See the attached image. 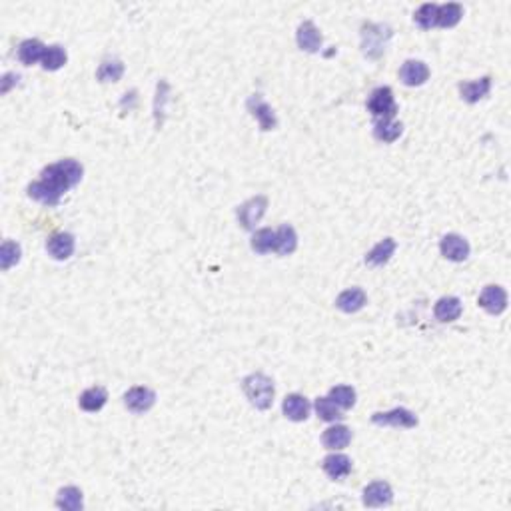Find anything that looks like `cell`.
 Instances as JSON below:
<instances>
[{
  "mask_svg": "<svg viewBox=\"0 0 511 511\" xmlns=\"http://www.w3.org/2000/svg\"><path fill=\"white\" fill-rule=\"evenodd\" d=\"M124 74V64L120 60H104L100 64L98 72H96V78L100 82H118Z\"/></svg>",
  "mask_w": 511,
  "mask_h": 511,
  "instance_id": "obj_30",
  "label": "cell"
},
{
  "mask_svg": "<svg viewBox=\"0 0 511 511\" xmlns=\"http://www.w3.org/2000/svg\"><path fill=\"white\" fill-rule=\"evenodd\" d=\"M394 501V491L390 483L373 482L364 489V505L368 508H385Z\"/></svg>",
  "mask_w": 511,
  "mask_h": 511,
  "instance_id": "obj_12",
  "label": "cell"
},
{
  "mask_svg": "<svg viewBox=\"0 0 511 511\" xmlns=\"http://www.w3.org/2000/svg\"><path fill=\"white\" fill-rule=\"evenodd\" d=\"M316 413H318V417L324 420V422H338V420L343 417L340 408H338L329 398L316 399Z\"/></svg>",
  "mask_w": 511,
  "mask_h": 511,
  "instance_id": "obj_34",
  "label": "cell"
},
{
  "mask_svg": "<svg viewBox=\"0 0 511 511\" xmlns=\"http://www.w3.org/2000/svg\"><path fill=\"white\" fill-rule=\"evenodd\" d=\"M401 132H403V126H401V122H396V120H376V124H373V136L380 142H396L401 136Z\"/></svg>",
  "mask_w": 511,
  "mask_h": 511,
  "instance_id": "obj_25",
  "label": "cell"
},
{
  "mask_svg": "<svg viewBox=\"0 0 511 511\" xmlns=\"http://www.w3.org/2000/svg\"><path fill=\"white\" fill-rule=\"evenodd\" d=\"M368 112L376 116L378 120H394L398 114V104L394 98L392 88L387 86H380L371 92L368 100Z\"/></svg>",
  "mask_w": 511,
  "mask_h": 511,
  "instance_id": "obj_4",
  "label": "cell"
},
{
  "mask_svg": "<svg viewBox=\"0 0 511 511\" xmlns=\"http://www.w3.org/2000/svg\"><path fill=\"white\" fill-rule=\"evenodd\" d=\"M57 508L64 511H80L82 510V491L78 487H64L57 496Z\"/></svg>",
  "mask_w": 511,
  "mask_h": 511,
  "instance_id": "obj_27",
  "label": "cell"
},
{
  "mask_svg": "<svg viewBox=\"0 0 511 511\" xmlns=\"http://www.w3.org/2000/svg\"><path fill=\"white\" fill-rule=\"evenodd\" d=\"M284 415L288 420L292 422H306L308 415H310V401L299 396V394H290L288 398L284 399Z\"/></svg>",
  "mask_w": 511,
  "mask_h": 511,
  "instance_id": "obj_17",
  "label": "cell"
},
{
  "mask_svg": "<svg viewBox=\"0 0 511 511\" xmlns=\"http://www.w3.org/2000/svg\"><path fill=\"white\" fill-rule=\"evenodd\" d=\"M246 106H248L250 114L260 122V128H262V130H274V128H276V124H278L276 114L272 110L270 104L264 102V98H262L260 94H252V96L248 98V102H246Z\"/></svg>",
  "mask_w": 511,
  "mask_h": 511,
  "instance_id": "obj_8",
  "label": "cell"
},
{
  "mask_svg": "<svg viewBox=\"0 0 511 511\" xmlns=\"http://www.w3.org/2000/svg\"><path fill=\"white\" fill-rule=\"evenodd\" d=\"M366 304H368V296L362 288H350V290L341 292L336 299V308L346 313L360 312Z\"/></svg>",
  "mask_w": 511,
  "mask_h": 511,
  "instance_id": "obj_16",
  "label": "cell"
},
{
  "mask_svg": "<svg viewBox=\"0 0 511 511\" xmlns=\"http://www.w3.org/2000/svg\"><path fill=\"white\" fill-rule=\"evenodd\" d=\"M124 403H126V408L132 413H144L156 403V394L150 387L136 385V387H132V390L126 392Z\"/></svg>",
  "mask_w": 511,
  "mask_h": 511,
  "instance_id": "obj_7",
  "label": "cell"
},
{
  "mask_svg": "<svg viewBox=\"0 0 511 511\" xmlns=\"http://www.w3.org/2000/svg\"><path fill=\"white\" fill-rule=\"evenodd\" d=\"M480 306L487 313H497L505 312L508 308V292L501 288V286H485L480 296Z\"/></svg>",
  "mask_w": 511,
  "mask_h": 511,
  "instance_id": "obj_9",
  "label": "cell"
},
{
  "mask_svg": "<svg viewBox=\"0 0 511 511\" xmlns=\"http://www.w3.org/2000/svg\"><path fill=\"white\" fill-rule=\"evenodd\" d=\"M74 236L68 232H58L46 242V250L54 260H68L74 254Z\"/></svg>",
  "mask_w": 511,
  "mask_h": 511,
  "instance_id": "obj_13",
  "label": "cell"
},
{
  "mask_svg": "<svg viewBox=\"0 0 511 511\" xmlns=\"http://www.w3.org/2000/svg\"><path fill=\"white\" fill-rule=\"evenodd\" d=\"M392 29L387 24H373V22H364L362 27V50L364 54L371 60L382 58L385 52V44L392 38Z\"/></svg>",
  "mask_w": 511,
  "mask_h": 511,
  "instance_id": "obj_3",
  "label": "cell"
},
{
  "mask_svg": "<svg viewBox=\"0 0 511 511\" xmlns=\"http://www.w3.org/2000/svg\"><path fill=\"white\" fill-rule=\"evenodd\" d=\"M38 182L29 186V196L46 206H57L60 198L82 180V166L72 160H60L57 164L46 166Z\"/></svg>",
  "mask_w": 511,
  "mask_h": 511,
  "instance_id": "obj_1",
  "label": "cell"
},
{
  "mask_svg": "<svg viewBox=\"0 0 511 511\" xmlns=\"http://www.w3.org/2000/svg\"><path fill=\"white\" fill-rule=\"evenodd\" d=\"M106 401H108V394H106V390L104 387H90V390H86L82 392V396L78 399V406L84 410V412H100L104 406H106Z\"/></svg>",
  "mask_w": 511,
  "mask_h": 511,
  "instance_id": "obj_22",
  "label": "cell"
},
{
  "mask_svg": "<svg viewBox=\"0 0 511 511\" xmlns=\"http://www.w3.org/2000/svg\"><path fill=\"white\" fill-rule=\"evenodd\" d=\"M242 390L250 403L262 412L268 410L274 401V382L264 373H250L248 378H244Z\"/></svg>",
  "mask_w": 511,
  "mask_h": 511,
  "instance_id": "obj_2",
  "label": "cell"
},
{
  "mask_svg": "<svg viewBox=\"0 0 511 511\" xmlns=\"http://www.w3.org/2000/svg\"><path fill=\"white\" fill-rule=\"evenodd\" d=\"M413 20H415L417 27H422L424 30L434 29V27H436V20H438V4H431V2L422 4V6L415 10Z\"/></svg>",
  "mask_w": 511,
  "mask_h": 511,
  "instance_id": "obj_33",
  "label": "cell"
},
{
  "mask_svg": "<svg viewBox=\"0 0 511 511\" xmlns=\"http://www.w3.org/2000/svg\"><path fill=\"white\" fill-rule=\"evenodd\" d=\"M296 40H298L299 48L306 52H318L322 48V34L310 20L299 24L298 32H296Z\"/></svg>",
  "mask_w": 511,
  "mask_h": 511,
  "instance_id": "obj_14",
  "label": "cell"
},
{
  "mask_svg": "<svg viewBox=\"0 0 511 511\" xmlns=\"http://www.w3.org/2000/svg\"><path fill=\"white\" fill-rule=\"evenodd\" d=\"M350 441H352V431L346 426L327 427L322 436V443L327 450H343L350 445Z\"/></svg>",
  "mask_w": 511,
  "mask_h": 511,
  "instance_id": "obj_20",
  "label": "cell"
},
{
  "mask_svg": "<svg viewBox=\"0 0 511 511\" xmlns=\"http://www.w3.org/2000/svg\"><path fill=\"white\" fill-rule=\"evenodd\" d=\"M464 16V8L461 4L457 2H447V4H441L438 6V20H436V27L441 29H452L455 27Z\"/></svg>",
  "mask_w": 511,
  "mask_h": 511,
  "instance_id": "obj_26",
  "label": "cell"
},
{
  "mask_svg": "<svg viewBox=\"0 0 511 511\" xmlns=\"http://www.w3.org/2000/svg\"><path fill=\"white\" fill-rule=\"evenodd\" d=\"M440 250L443 258H447L452 262H464L469 256V244L459 234H447L441 238Z\"/></svg>",
  "mask_w": 511,
  "mask_h": 511,
  "instance_id": "obj_10",
  "label": "cell"
},
{
  "mask_svg": "<svg viewBox=\"0 0 511 511\" xmlns=\"http://www.w3.org/2000/svg\"><path fill=\"white\" fill-rule=\"evenodd\" d=\"M322 468H324V471H326L332 480H341V477L350 475V471H352V459L343 454H332L324 459Z\"/></svg>",
  "mask_w": 511,
  "mask_h": 511,
  "instance_id": "obj_18",
  "label": "cell"
},
{
  "mask_svg": "<svg viewBox=\"0 0 511 511\" xmlns=\"http://www.w3.org/2000/svg\"><path fill=\"white\" fill-rule=\"evenodd\" d=\"M434 313L440 322H455L459 316H461V302L459 298H454V296H447V298H440L436 308H434Z\"/></svg>",
  "mask_w": 511,
  "mask_h": 511,
  "instance_id": "obj_23",
  "label": "cell"
},
{
  "mask_svg": "<svg viewBox=\"0 0 511 511\" xmlns=\"http://www.w3.org/2000/svg\"><path fill=\"white\" fill-rule=\"evenodd\" d=\"M266 208H268V198L266 196H256V198H250L248 202H244L240 208H238V212H236L242 228L254 230L256 224L266 214Z\"/></svg>",
  "mask_w": 511,
  "mask_h": 511,
  "instance_id": "obj_5",
  "label": "cell"
},
{
  "mask_svg": "<svg viewBox=\"0 0 511 511\" xmlns=\"http://www.w3.org/2000/svg\"><path fill=\"white\" fill-rule=\"evenodd\" d=\"M66 50L60 46V44H54V46H48L46 48V54L43 58V68L44 71H58L66 64Z\"/></svg>",
  "mask_w": 511,
  "mask_h": 511,
  "instance_id": "obj_32",
  "label": "cell"
},
{
  "mask_svg": "<svg viewBox=\"0 0 511 511\" xmlns=\"http://www.w3.org/2000/svg\"><path fill=\"white\" fill-rule=\"evenodd\" d=\"M327 398L332 399L340 410H350L355 403V392L350 385H336V387H332Z\"/></svg>",
  "mask_w": 511,
  "mask_h": 511,
  "instance_id": "obj_31",
  "label": "cell"
},
{
  "mask_svg": "<svg viewBox=\"0 0 511 511\" xmlns=\"http://www.w3.org/2000/svg\"><path fill=\"white\" fill-rule=\"evenodd\" d=\"M20 256H22V250L16 242L4 240L2 248H0V268L4 272L10 270L13 266L20 262Z\"/></svg>",
  "mask_w": 511,
  "mask_h": 511,
  "instance_id": "obj_29",
  "label": "cell"
},
{
  "mask_svg": "<svg viewBox=\"0 0 511 511\" xmlns=\"http://www.w3.org/2000/svg\"><path fill=\"white\" fill-rule=\"evenodd\" d=\"M46 48L48 46H44L40 40L29 38V40L20 43V46H18V58H20V62L24 66H32L36 62H43L44 54H46Z\"/></svg>",
  "mask_w": 511,
  "mask_h": 511,
  "instance_id": "obj_19",
  "label": "cell"
},
{
  "mask_svg": "<svg viewBox=\"0 0 511 511\" xmlns=\"http://www.w3.org/2000/svg\"><path fill=\"white\" fill-rule=\"evenodd\" d=\"M429 78V68L422 60H406L399 68V80L406 86H422Z\"/></svg>",
  "mask_w": 511,
  "mask_h": 511,
  "instance_id": "obj_11",
  "label": "cell"
},
{
  "mask_svg": "<svg viewBox=\"0 0 511 511\" xmlns=\"http://www.w3.org/2000/svg\"><path fill=\"white\" fill-rule=\"evenodd\" d=\"M252 250L258 254H268L276 250V232L270 228H262L252 236Z\"/></svg>",
  "mask_w": 511,
  "mask_h": 511,
  "instance_id": "obj_28",
  "label": "cell"
},
{
  "mask_svg": "<svg viewBox=\"0 0 511 511\" xmlns=\"http://www.w3.org/2000/svg\"><path fill=\"white\" fill-rule=\"evenodd\" d=\"M371 422L376 426H392V427H415L417 417L406 408H396L392 412H378L371 415Z\"/></svg>",
  "mask_w": 511,
  "mask_h": 511,
  "instance_id": "obj_6",
  "label": "cell"
},
{
  "mask_svg": "<svg viewBox=\"0 0 511 511\" xmlns=\"http://www.w3.org/2000/svg\"><path fill=\"white\" fill-rule=\"evenodd\" d=\"M459 94H461V98L469 102V104H475V102H480L483 100L487 94H489V90H491V78L489 76H483L480 80H471V82H459Z\"/></svg>",
  "mask_w": 511,
  "mask_h": 511,
  "instance_id": "obj_15",
  "label": "cell"
},
{
  "mask_svg": "<svg viewBox=\"0 0 511 511\" xmlns=\"http://www.w3.org/2000/svg\"><path fill=\"white\" fill-rule=\"evenodd\" d=\"M396 252V240L394 238H385L380 244H376L366 256V264L369 266H383L390 262V258Z\"/></svg>",
  "mask_w": 511,
  "mask_h": 511,
  "instance_id": "obj_21",
  "label": "cell"
},
{
  "mask_svg": "<svg viewBox=\"0 0 511 511\" xmlns=\"http://www.w3.org/2000/svg\"><path fill=\"white\" fill-rule=\"evenodd\" d=\"M296 248H298L296 230L288 226V224L278 228V232H276V252L282 256H290L296 252Z\"/></svg>",
  "mask_w": 511,
  "mask_h": 511,
  "instance_id": "obj_24",
  "label": "cell"
}]
</instances>
